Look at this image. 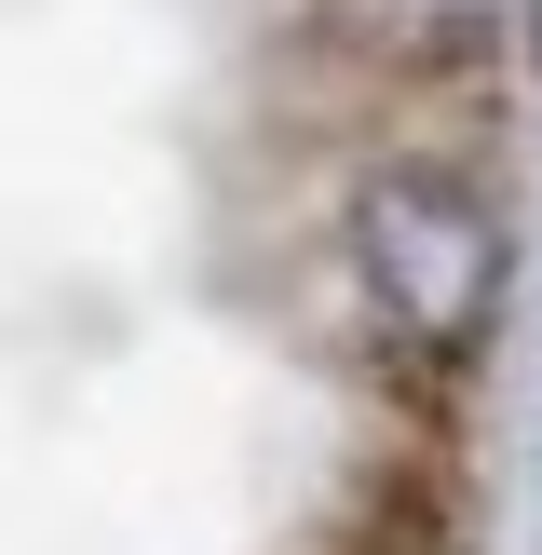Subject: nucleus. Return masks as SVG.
Instances as JSON below:
<instances>
[{
  "label": "nucleus",
  "mask_w": 542,
  "mask_h": 555,
  "mask_svg": "<svg viewBox=\"0 0 542 555\" xmlns=\"http://www.w3.org/2000/svg\"><path fill=\"white\" fill-rule=\"evenodd\" d=\"M339 27L393 81H461V68L502 54V0H339Z\"/></svg>",
  "instance_id": "obj_2"
},
{
  "label": "nucleus",
  "mask_w": 542,
  "mask_h": 555,
  "mask_svg": "<svg viewBox=\"0 0 542 555\" xmlns=\"http://www.w3.org/2000/svg\"><path fill=\"white\" fill-rule=\"evenodd\" d=\"M325 555H461V488L448 461H393L352 488V515L325 529Z\"/></svg>",
  "instance_id": "obj_3"
},
{
  "label": "nucleus",
  "mask_w": 542,
  "mask_h": 555,
  "mask_svg": "<svg viewBox=\"0 0 542 555\" xmlns=\"http://www.w3.org/2000/svg\"><path fill=\"white\" fill-rule=\"evenodd\" d=\"M352 285H366L379 339H393L406 366L461 379L488 352V325H502L515 231H502V204H488L475 177H448V163H379V177L352 190Z\"/></svg>",
  "instance_id": "obj_1"
}]
</instances>
